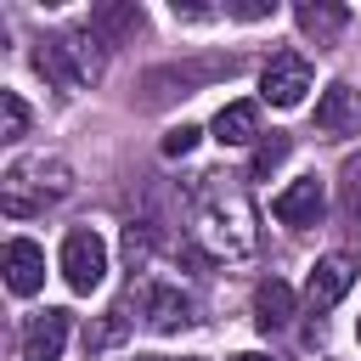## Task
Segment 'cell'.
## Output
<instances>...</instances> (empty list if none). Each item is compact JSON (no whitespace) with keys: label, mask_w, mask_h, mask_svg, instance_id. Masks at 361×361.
I'll return each instance as SVG.
<instances>
[{"label":"cell","mask_w":361,"mask_h":361,"mask_svg":"<svg viewBox=\"0 0 361 361\" xmlns=\"http://www.w3.org/2000/svg\"><path fill=\"white\" fill-rule=\"evenodd\" d=\"M197 135H203L197 124H175V130L164 135V152H169V158H186V152L197 147Z\"/></svg>","instance_id":"obj_21"},{"label":"cell","mask_w":361,"mask_h":361,"mask_svg":"<svg viewBox=\"0 0 361 361\" xmlns=\"http://www.w3.org/2000/svg\"><path fill=\"white\" fill-rule=\"evenodd\" d=\"M192 243L203 259H248L254 254L259 220H254V203L237 175H203V186L192 197Z\"/></svg>","instance_id":"obj_1"},{"label":"cell","mask_w":361,"mask_h":361,"mask_svg":"<svg viewBox=\"0 0 361 361\" xmlns=\"http://www.w3.org/2000/svg\"><path fill=\"white\" fill-rule=\"evenodd\" d=\"M68 333H73V316L68 310L28 316V327H23V361H56L68 350Z\"/></svg>","instance_id":"obj_8"},{"label":"cell","mask_w":361,"mask_h":361,"mask_svg":"<svg viewBox=\"0 0 361 361\" xmlns=\"http://www.w3.org/2000/svg\"><path fill=\"white\" fill-rule=\"evenodd\" d=\"M102 276H107V243H102L90 226L68 231V237H62V282H68L73 293H96Z\"/></svg>","instance_id":"obj_5"},{"label":"cell","mask_w":361,"mask_h":361,"mask_svg":"<svg viewBox=\"0 0 361 361\" xmlns=\"http://www.w3.org/2000/svg\"><path fill=\"white\" fill-rule=\"evenodd\" d=\"M310 62L299 56V51H276L271 62H265V73H259V96L271 102V107H299L305 102V90H310Z\"/></svg>","instance_id":"obj_6"},{"label":"cell","mask_w":361,"mask_h":361,"mask_svg":"<svg viewBox=\"0 0 361 361\" xmlns=\"http://www.w3.org/2000/svg\"><path fill=\"white\" fill-rule=\"evenodd\" d=\"M102 39L96 34H45L34 45V73L56 90H85L90 79H102Z\"/></svg>","instance_id":"obj_3"},{"label":"cell","mask_w":361,"mask_h":361,"mask_svg":"<svg viewBox=\"0 0 361 361\" xmlns=\"http://www.w3.org/2000/svg\"><path fill=\"white\" fill-rule=\"evenodd\" d=\"M322 209H327V192H322V180H316V175L293 180V186H288V192H276V203H271V214H276L282 226H293V231L316 226V220H322Z\"/></svg>","instance_id":"obj_9"},{"label":"cell","mask_w":361,"mask_h":361,"mask_svg":"<svg viewBox=\"0 0 361 361\" xmlns=\"http://www.w3.org/2000/svg\"><path fill=\"white\" fill-rule=\"evenodd\" d=\"M276 6L271 0H226V17H243V23H259V17H271Z\"/></svg>","instance_id":"obj_22"},{"label":"cell","mask_w":361,"mask_h":361,"mask_svg":"<svg viewBox=\"0 0 361 361\" xmlns=\"http://www.w3.org/2000/svg\"><path fill=\"white\" fill-rule=\"evenodd\" d=\"M28 135V107L17 90H0V141H23Z\"/></svg>","instance_id":"obj_17"},{"label":"cell","mask_w":361,"mask_h":361,"mask_svg":"<svg viewBox=\"0 0 361 361\" xmlns=\"http://www.w3.org/2000/svg\"><path fill=\"white\" fill-rule=\"evenodd\" d=\"M231 361H271V355H259V350H248V355H231Z\"/></svg>","instance_id":"obj_24"},{"label":"cell","mask_w":361,"mask_h":361,"mask_svg":"<svg viewBox=\"0 0 361 361\" xmlns=\"http://www.w3.org/2000/svg\"><path fill=\"white\" fill-rule=\"evenodd\" d=\"M73 192V169L62 164V158H23V164H11L6 169V180H0V209L11 214V220H34V214H45V209H56L62 197Z\"/></svg>","instance_id":"obj_2"},{"label":"cell","mask_w":361,"mask_h":361,"mask_svg":"<svg viewBox=\"0 0 361 361\" xmlns=\"http://www.w3.org/2000/svg\"><path fill=\"white\" fill-rule=\"evenodd\" d=\"M293 23H299V34H305V39L333 45V39L350 28V11H344L338 0H299V6H293Z\"/></svg>","instance_id":"obj_12"},{"label":"cell","mask_w":361,"mask_h":361,"mask_svg":"<svg viewBox=\"0 0 361 361\" xmlns=\"http://www.w3.org/2000/svg\"><path fill=\"white\" fill-rule=\"evenodd\" d=\"M141 310H147V322H152L158 333H180V327H192V299H186L180 288L147 282V288H141Z\"/></svg>","instance_id":"obj_11"},{"label":"cell","mask_w":361,"mask_h":361,"mask_svg":"<svg viewBox=\"0 0 361 361\" xmlns=\"http://www.w3.org/2000/svg\"><path fill=\"white\" fill-rule=\"evenodd\" d=\"M209 130H214L220 147H248V141H259V107L254 102H226Z\"/></svg>","instance_id":"obj_14"},{"label":"cell","mask_w":361,"mask_h":361,"mask_svg":"<svg viewBox=\"0 0 361 361\" xmlns=\"http://www.w3.org/2000/svg\"><path fill=\"white\" fill-rule=\"evenodd\" d=\"M226 73H237V56H203V62H169V68H152L147 73V102L158 107V102H169V96H192L197 85H209V79H226Z\"/></svg>","instance_id":"obj_4"},{"label":"cell","mask_w":361,"mask_h":361,"mask_svg":"<svg viewBox=\"0 0 361 361\" xmlns=\"http://www.w3.org/2000/svg\"><path fill=\"white\" fill-rule=\"evenodd\" d=\"M254 322H259V333H282L293 322V288L282 276H271V282L254 288Z\"/></svg>","instance_id":"obj_15"},{"label":"cell","mask_w":361,"mask_h":361,"mask_svg":"<svg viewBox=\"0 0 361 361\" xmlns=\"http://www.w3.org/2000/svg\"><path fill=\"white\" fill-rule=\"evenodd\" d=\"M338 197H344V214L361 220V152L344 158V169H338Z\"/></svg>","instance_id":"obj_18"},{"label":"cell","mask_w":361,"mask_h":361,"mask_svg":"<svg viewBox=\"0 0 361 361\" xmlns=\"http://www.w3.org/2000/svg\"><path fill=\"white\" fill-rule=\"evenodd\" d=\"M355 259L350 254H327V259H316V271H310V282H305V305H310V316H322V310H333L350 288H355Z\"/></svg>","instance_id":"obj_7"},{"label":"cell","mask_w":361,"mask_h":361,"mask_svg":"<svg viewBox=\"0 0 361 361\" xmlns=\"http://www.w3.org/2000/svg\"><path fill=\"white\" fill-rule=\"evenodd\" d=\"M6 288L17 299H28V293L45 288V248L39 243H28V237H11L6 243Z\"/></svg>","instance_id":"obj_10"},{"label":"cell","mask_w":361,"mask_h":361,"mask_svg":"<svg viewBox=\"0 0 361 361\" xmlns=\"http://www.w3.org/2000/svg\"><path fill=\"white\" fill-rule=\"evenodd\" d=\"M124 327H130V322H124V305H118V310H107V322H96V327L85 333V350H107V344H118Z\"/></svg>","instance_id":"obj_19"},{"label":"cell","mask_w":361,"mask_h":361,"mask_svg":"<svg viewBox=\"0 0 361 361\" xmlns=\"http://www.w3.org/2000/svg\"><path fill=\"white\" fill-rule=\"evenodd\" d=\"M175 17H214V6H197V0H175Z\"/></svg>","instance_id":"obj_23"},{"label":"cell","mask_w":361,"mask_h":361,"mask_svg":"<svg viewBox=\"0 0 361 361\" xmlns=\"http://www.w3.org/2000/svg\"><path fill=\"white\" fill-rule=\"evenodd\" d=\"M355 124H361L355 90H350V85H327L322 102H316V130H322V135H350Z\"/></svg>","instance_id":"obj_13"},{"label":"cell","mask_w":361,"mask_h":361,"mask_svg":"<svg viewBox=\"0 0 361 361\" xmlns=\"http://www.w3.org/2000/svg\"><path fill=\"white\" fill-rule=\"evenodd\" d=\"M141 28V6L135 0H118V6H96L90 11V34L102 39V45H118L124 34H135Z\"/></svg>","instance_id":"obj_16"},{"label":"cell","mask_w":361,"mask_h":361,"mask_svg":"<svg viewBox=\"0 0 361 361\" xmlns=\"http://www.w3.org/2000/svg\"><path fill=\"white\" fill-rule=\"evenodd\" d=\"M282 158H288V135H282V130H271V135L254 147V175H271Z\"/></svg>","instance_id":"obj_20"}]
</instances>
